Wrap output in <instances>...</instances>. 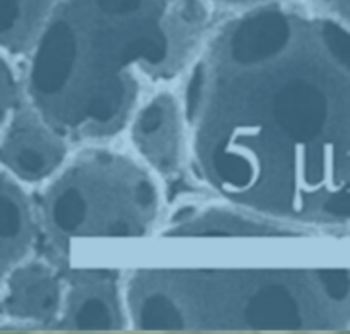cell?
Wrapping results in <instances>:
<instances>
[{
	"instance_id": "obj_1",
	"label": "cell",
	"mask_w": 350,
	"mask_h": 334,
	"mask_svg": "<svg viewBox=\"0 0 350 334\" xmlns=\"http://www.w3.org/2000/svg\"><path fill=\"white\" fill-rule=\"evenodd\" d=\"M202 177L288 224L350 222V31L282 5L218 32L185 99Z\"/></svg>"
},
{
	"instance_id": "obj_2",
	"label": "cell",
	"mask_w": 350,
	"mask_h": 334,
	"mask_svg": "<svg viewBox=\"0 0 350 334\" xmlns=\"http://www.w3.org/2000/svg\"><path fill=\"white\" fill-rule=\"evenodd\" d=\"M189 0H63L33 49L29 102L65 138H102L129 120L143 79L193 47Z\"/></svg>"
},
{
	"instance_id": "obj_3",
	"label": "cell",
	"mask_w": 350,
	"mask_h": 334,
	"mask_svg": "<svg viewBox=\"0 0 350 334\" xmlns=\"http://www.w3.org/2000/svg\"><path fill=\"white\" fill-rule=\"evenodd\" d=\"M147 331H322L350 324V272L139 270L125 295Z\"/></svg>"
},
{
	"instance_id": "obj_4",
	"label": "cell",
	"mask_w": 350,
	"mask_h": 334,
	"mask_svg": "<svg viewBox=\"0 0 350 334\" xmlns=\"http://www.w3.org/2000/svg\"><path fill=\"white\" fill-rule=\"evenodd\" d=\"M159 216L150 174L113 151H88L61 170L46 192L43 218L57 245L77 238H138Z\"/></svg>"
},
{
	"instance_id": "obj_5",
	"label": "cell",
	"mask_w": 350,
	"mask_h": 334,
	"mask_svg": "<svg viewBox=\"0 0 350 334\" xmlns=\"http://www.w3.org/2000/svg\"><path fill=\"white\" fill-rule=\"evenodd\" d=\"M2 165L23 181L51 177L65 161L66 138L57 133L31 102L2 113Z\"/></svg>"
},
{
	"instance_id": "obj_6",
	"label": "cell",
	"mask_w": 350,
	"mask_h": 334,
	"mask_svg": "<svg viewBox=\"0 0 350 334\" xmlns=\"http://www.w3.org/2000/svg\"><path fill=\"white\" fill-rule=\"evenodd\" d=\"M125 313L115 275L83 270L70 281L57 324L72 331L118 329L125 322Z\"/></svg>"
},
{
	"instance_id": "obj_7",
	"label": "cell",
	"mask_w": 350,
	"mask_h": 334,
	"mask_svg": "<svg viewBox=\"0 0 350 334\" xmlns=\"http://www.w3.org/2000/svg\"><path fill=\"white\" fill-rule=\"evenodd\" d=\"M183 113L168 93H159L134 118L133 142L157 174L174 175L183 159Z\"/></svg>"
},
{
	"instance_id": "obj_8",
	"label": "cell",
	"mask_w": 350,
	"mask_h": 334,
	"mask_svg": "<svg viewBox=\"0 0 350 334\" xmlns=\"http://www.w3.org/2000/svg\"><path fill=\"white\" fill-rule=\"evenodd\" d=\"M65 288L51 266L43 263H20L5 274L2 309L10 318L27 324L59 320Z\"/></svg>"
},
{
	"instance_id": "obj_9",
	"label": "cell",
	"mask_w": 350,
	"mask_h": 334,
	"mask_svg": "<svg viewBox=\"0 0 350 334\" xmlns=\"http://www.w3.org/2000/svg\"><path fill=\"white\" fill-rule=\"evenodd\" d=\"M166 236H189V238H224V236H241V238H288L302 236L306 229L297 225L259 215V213H243L224 207H208L202 211H186L185 215L174 218L172 227L165 231Z\"/></svg>"
},
{
	"instance_id": "obj_10",
	"label": "cell",
	"mask_w": 350,
	"mask_h": 334,
	"mask_svg": "<svg viewBox=\"0 0 350 334\" xmlns=\"http://www.w3.org/2000/svg\"><path fill=\"white\" fill-rule=\"evenodd\" d=\"M0 252L2 277L23 261L33 243V215L25 193L14 183L10 172L2 174L0 190Z\"/></svg>"
},
{
	"instance_id": "obj_11",
	"label": "cell",
	"mask_w": 350,
	"mask_h": 334,
	"mask_svg": "<svg viewBox=\"0 0 350 334\" xmlns=\"http://www.w3.org/2000/svg\"><path fill=\"white\" fill-rule=\"evenodd\" d=\"M63 0H0L2 49L10 54L33 51Z\"/></svg>"
},
{
	"instance_id": "obj_12",
	"label": "cell",
	"mask_w": 350,
	"mask_h": 334,
	"mask_svg": "<svg viewBox=\"0 0 350 334\" xmlns=\"http://www.w3.org/2000/svg\"><path fill=\"white\" fill-rule=\"evenodd\" d=\"M318 14L341 23L350 31V0H313Z\"/></svg>"
},
{
	"instance_id": "obj_13",
	"label": "cell",
	"mask_w": 350,
	"mask_h": 334,
	"mask_svg": "<svg viewBox=\"0 0 350 334\" xmlns=\"http://www.w3.org/2000/svg\"><path fill=\"white\" fill-rule=\"evenodd\" d=\"M211 2L227 10H238L240 13H245V11L261 10L270 5H282L286 0H211Z\"/></svg>"
}]
</instances>
